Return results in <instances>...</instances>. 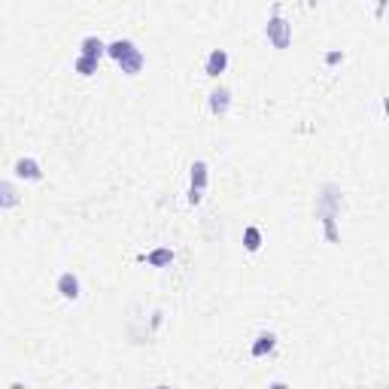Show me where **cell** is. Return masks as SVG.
Listing matches in <instances>:
<instances>
[{
    "mask_svg": "<svg viewBox=\"0 0 389 389\" xmlns=\"http://www.w3.org/2000/svg\"><path fill=\"white\" fill-rule=\"evenodd\" d=\"M16 174H18V177H28V179H40V170H37V164H33V162H28V158H21V162L16 164Z\"/></svg>",
    "mask_w": 389,
    "mask_h": 389,
    "instance_id": "obj_3",
    "label": "cell"
},
{
    "mask_svg": "<svg viewBox=\"0 0 389 389\" xmlns=\"http://www.w3.org/2000/svg\"><path fill=\"white\" fill-rule=\"evenodd\" d=\"M268 31L274 33L277 46H286V25H283V21H271V28H268Z\"/></svg>",
    "mask_w": 389,
    "mask_h": 389,
    "instance_id": "obj_6",
    "label": "cell"
},
{
    "mask_svg": "<svg viewBox=\"0 0 389 389\" xmlns=\"http://www.w3.org/2000/svg\"><path fill=\"white\" fill-rule=\"evenodd\" d=\"M246 246H249V249L259 246V231H256V228H249V231H246Z\"/></svg>",
    "mask_w": 389,
    "mask_h": 389,
    "instance_id": "obj_11",
    "label": "cell"
},
{
    "mask_svg": "<svg viewBox=\"0 0 389 389\" xmlns=\"http://www.w3.org/2000/svg\"><path fill=\"white\" fill-rule=\"evenodd\" d=\"M162 389H164V386H162Z\"/></svg>",
    "mask_w": 389,
    "mask_h": 389,
    "instance_id": "obj_15",
    "label": "cell"
},
{
    "mask_svg": "<svg viewBox=\"0 0 389 389\" xmlns=\"http://www.w3.org/2000/svg\"><path fill=\"white\" fill-rule=\"evenodd\" d=\"M225 61H228V58H225V52H213V55H210V61H207V73H210V76H216V73H219L222 67H225Z\"/></svg>",
    "mask_w": 389,
    "mask_h": 389,
    "instance_id": "obj_4",
    "label": "cell"
},
{
    "mask_svg": "<svg viewBox=\"0 0 389 389\" xmlns=\"http://www.w3.org/2000/svg\"><path fill=\"white\" fill-rule=\"evenodd\" d=\"M271 347H274V338H271V335L259 338V344L253 347V356H261V353H265V350H271Z\"/></svg>",
    "mask_w": 389,
    "mask_h": 389,
    "instance_id": "obj_7",
    "label": "cell"
},
{
    "mask_svg": "<svg viewBox=\"0 0 389 389\" xmlns=\"http://www.w3.org/2000/svg\"><path fill=\"white\" fill-rule=\"evenodd\" d=\"M58 289H61L64 298H76V295H79V283H76L73 274H64V277L58 280Z\"/></svg>",
    "mask_w": 389,
    "mask_h": 389,
    "instance_id": "obj_2",
    "label": "cell"
},
{
    "mask_svg": "<svg viewBox=\"0 0 389 389\" xmlns=\"http://www.w3.org/2000/svg\"><path fill=\"white\" fill-rule=\"evenodd\" d=\"M18 198H16V192L13 186H6V182H0V207H13Z\"/></svg>",
    "mask_w": 389,
    "mask_h": 389,
    "instance_id": "obj_5",
    "label": "cell"
},
{
    "mask_svg": "<svg viewBox=\"0 0 389 389\" xmlns=\"http://www.w3.org/2000/svg\"><path fill=\"white\" fill-rule=\"evenodd\" d=\"M271 389H286V386H283V383H274V386H271Z\"/></svg>",
    "mask_w": 389,
    "mask_h": 389,
    "instance_id": "obj_14",
    "label": "cell"
},
{
    "mask_svg": "<svg viewBox=\"0 0 389 389\" xmlns=\"http://www.w3.org/2000/svg\"><path fill=\"white\" fill-rule=\"evenodd\" d=\"M79 70H82V73H91V70H95V61H91V58H79Z\"/></svg>",
    "mask_w": 389,
    "mask_h": 389,
    "instance_id": "obj_12",
    "label": "cell"
},
{
    "mask_svg": "<svg viewBox=\"0 0 389 389\" xmlns=\"http://www.w3.org/2000/svg\"><path fill=\"white\" fill-rule=\"evenodd\" d=\"M170 259H174V256H170L167 249H158V253H155L149 261H152V265H164V261H170Z\"/></svg>",
    "mask_w": 389,
    "mask_h": 389,
    "instance_id": "obj_10",
    "label": "cell"
},
{
    "mask_svg": "<svg viewBox=\"0 0 389 389\" xmlns=\"http://www.w3.org/2000/svg\"><path fill=\"white\" fill-rule=\"evenodd\" d=\"M225 104H228V91L222 88V91H216V95H213V110H216V113H222V110H225Z\"/></svg>",
    "mask_w": 389,
    "mask_h": 389,
    "instance_id": "obj_9",
    "label": "cell"
},
{
    "mask_svg": "<svg viewBox=\"0 0 389 389\" xmlns=\"http://www.w3.org/2000/svg\"><path fill=\"white\" fill-rule=\"evenodd\" d=\"M192 179H194V182H198V186H201V182H204V167H201V164H198V167H194V174H192Z\"/></svg>",
    "mask_w": 389,
    "mask_h": 389,
    "instance_id": "obj_13",
    "label": "cell"
},
{
    "mask_svg": "<svg viewBox=\"0 0 389 389\" xmlns=\"http://www.w3.org/2000/svg\"><path fill=\"white\" fill-rule=\"evenodd\" d=\"M110 52H113V58H116L119 64H125V70H128V73H134L137 67H140V52H137L131 43H113Z\"/></svg>",
    "mask_w": 389,
    "mask_h": 389,
    "instance_id": "obj_1",
    "label": "cell"
},
{
    "mask_svg": "<svg viewBox=\"0 0 389 389\" xmlns=\"http://www.w3.org/2000/svg\"><path fill=\"white\" fill-rule=\"evenodd\" d=\"M82 46H85V55H88V58H91V61H95V58H97V55H100V49H104V46H100L97 40H85Z\"/></svg>",
    "mask_w": 389,
    "mask_h": 389,
    "instance_id": "obj_8",
    "label": "cell"
}]
</instances>
